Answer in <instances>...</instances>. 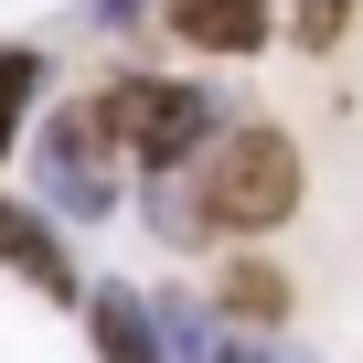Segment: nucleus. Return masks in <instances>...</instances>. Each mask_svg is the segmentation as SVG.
Returning a JSON list of instances; mask_svg holds the SVG:
<instances>
[{
    "label": "nucleus",
    "mask_w": 363,
    "mask_h": 363,
    "mask_svg": "<svg viewBox=\"0 0 363 363\" xmlns=\"http://www.w3.org/2000/svg\"><path fill=\"white\" fill-rule=\"evenodd\" d=\"M193 214L203 235H267L299 214V139L289 128H214L203 139V171H193Z\"/></svg>",
    "instance_id": "1"
},
{
    "label": "nucleus",
    "mask_w": 363,
    "mask_h": 363,
    "mask_svg": "<svg viewBox=\"0 0 363 363\" xmlns=\"http://www.w3.org/2000/svg\"><path fill=\"white\" fill-rule=\"evenodd\" d=\"M43 182H54V203L65 214H107L118 203V182H107V160H96V118H43Z\"/></svg>",
    "instance_id": "3"
},
{
    "label": "nucleus",
    "mask_w": 363,
    "mask_h": 363,
    "mask_svg": "<svg viewBox=\"0 0 363 363\" xmlns=\"http://www.w3.org/2000/svg\"><path fill=\"white\" fill-rule=\"evenodd\" d=\"M86 331H96V363H171L160 331H150V299H128V289H96L86 299Z\"/></svg>",
    "instance_id": "6"
},
{
    "label": "nucleus",
    "mask_w": 363,
    "mask_h": 363,
    "mask_svg": "<svg viewBox=\"0 0 363 363\" xmlns=\"http://www.w3.org/2000/svg\"><path fill=\"white\" fill-rule=\"evenodd\" d=\"M171 33L193 54H257L278 33V0H171Z\"/></svg>",
    "instance_id": "4"
},
{
    "label": "nucleus",
    "mask_w": 363,
    "mask_h": 363,
    "mask_svg": "<svg viewBox=\"0 0 363 363\" xmlns=\"http://www.w3.org/2000/svg\"><path fill=\"white\" fill-rule=\"evenodd\" d=\"M342 22H352V0H299V43H310V54L342 43Z\"/></svg>",
    "instance_id": "9"
},
{
    "label": "nucleus",
    "mask_w": 363,
    "mask_h": 363,
    "mask_svg": "<svg viewBox=\"0 0 363 363\" xmlns=\"http://www.w3.org/2000/svg\"><path fill=\"white\" fill-rule=\"evenodd\" d=\"M96 139H118V150H139L150 171H182L203 139H214V96L203 86H182V75H118V86H96Z\"/></svg>",
    "instance_id": "2"
},
{
    "label": "nucleus",
    "mask_w": 363,
    "mask_h": 363,
    "mask_svg": "<svg viewBox=\"0 0 363 363\" xmlns=\"http://www.w3.org/2000/svg\"><path fill=\"white\" fill-rule=\"evenodd\" d=\"M214 299H225L235 320H278V310H289V278H278V257H225V267H214Z\"/></svg>",
    "instance_id": "7"
},
{
    "label": "nucleus",
    "mask_w": 363,
    "mask_h": 363,
    "mask_svg": "<svg viewBox=\"0 0 363 363\" xmlns=\"http://www.w3.org/2000/svg\"><path fill=\"white\" fill-rule=\"evenodd\" d=\"M0 267H11V278H33L43 299H65V289H75V257H65V235H54L33 203H11V193H0Z\"/></svg>",
    "instance_id": "5"
},
{
    "label": "nucleus",
    "mask_w": 363,
    "mask_h": 363,
    "mask_svg": "<svg viewBox=\"0 0 363 363\" xmlns=\"http://www.w3.org/2000/svg\"><path fill=\"white\" fill-rule=\"evenodd\" d=\"M33 96H43V54H22V43H0V150L22 139V118H33Z\"/></svg>",
    "instance_id": "8"
},
{
    "label": "nucleus",
    "mask_w": 363,
    "mask_h": 363,
    "mask_svg": "<svg viewBox=\"0 0 363 363\" xmlns=\"http://www.w3.org/2000/svg\"><path fill=\"white\" fill-rule=\"evenodd\" d=\"M150 11V0H96V22H139Z\"/></svg>",
    "instance_id": "10"
}]
</instances>
